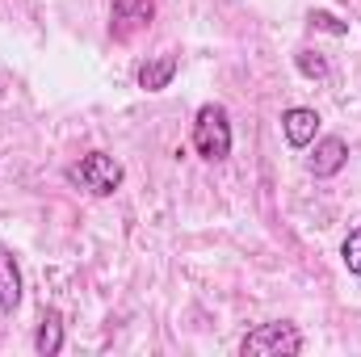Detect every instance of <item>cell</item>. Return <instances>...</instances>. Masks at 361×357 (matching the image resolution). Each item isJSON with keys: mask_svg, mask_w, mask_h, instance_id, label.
Returning <instances> with one entry per match:
<instances>
[{"mask_svg": "<svg viewBox=\"0 0 361 357\" xmlns=\"http://www.w3.org/2000/svg\"><path fill=\"white\" fill-rule=\"evenodd\" d=\"M193 152L210 164L227 160L231 156V118L219 101H206L197 114H193Z\"/></svg>", "mask_w": 361, "mask_h": 357, "instance_id": "cell-1", "label": "cell"}, {"mask_svg": "<svg viewBox=\"0 0 361 357\" xmlns=\"http://www.w3.org/2000/svg\"><path fill=\"white\" fill-rule=\"evenodd\" d=\"M68 181L80 185L85 193H92V198H109V193L122 189L126 169H122L109 152H89V156H80V164L68 169Z\"/></svg>", "mask_w": 361, "mask_h": 357, "instance_id": "cell-2", "label": "cell"}, {"mask_svg": "<svg viewBox=\"0 0 361 357\" xmlns=\"http://www.w3.org/2000/svg\"><path fill=\"white\" fill-rule=\"evenodd\" d=\"M240 353L244 357H294V353H302V332L290 320H273V324H261L257 332H248L240 341Z\"/></svg>", "mask_w": 361, "mask_h": 357, "instance_id": "cell-3", "label": "cell"}, {"mask_svg": "<svg viewBox=\"0 0 361 357\" xmlns=\"http://www.w3.org/2000/svg\"><path fill=\"white\" fill-rule=\"evenodd\" d=\"M147 25H152V0H114V8H109V34L118 42H130Z\"/></svg>", "mask_w": 361, "mask_h": 357, "instance_id": "cell-4", "label": "cell"}, {"mask_svg": "<svg viewBox=\"0 0 361 357\" xmlns=\"http://www.w3.org/2000/svg\"><path fill=\"white\" fill-rule=\"evenodd\" d=\"M345 160H349V143L341 135H324V139H315V152L307 156V173L328 181L345 169Z\"/></svg>", "mask_w": 361, "mask_h": 357, "instance_id": "cell-5", "label": "cell"}, {"mask_svg": "<svg viewBox=\"0 0 361 357\" xmlns=\"http://www.w3.org/2000/svg\"><path fill=\"white\" fill-rule=\"evenodd\" d=\"M281 135H286L290 147H311V143L319 139V114L307 109V105L286 109V114H281Z\"/></svg>", "mask_w": 361, "mask_h": 357, "instance_id": "cell-6", "label": "cell"}, {"mask_svg": "<svg viewBox=\"0 0 361 357\" xmlns=\"http://www.w3.org/2000/svg\"><path fill=\"white\" fill-rule=\"evenodd\" d=\"M180 59L173 55V51H160V55H152V59H143L139 63V89L143 92H164L169 85H173V76H177Z\"/></svg>", "mask_w": 361, "mask_h": 357, "instance_id": "cell-7", "label": "cell"}, {"mask_svg": "<svg viewBox=\"0 0 361 357\" xmlns=\"http://www.w3.org/2000/svg\"><path fill=\"white\" fill-rule=\"evenodd\" d=\"M21 307V265L8 248H0V311L13 315Z\"/></svg>", "mask_w": 361, "mask_h": 357, "instance_id": "cell-8", "label": "cell"}, {"mask_svg": "<svg viewBox=\"0 0 361 357\" xmlns=\"http://www.w3.org/2000/svg\"><path fill=\"white\" fill-rule=\"evenodd\" d=\"M63 349V315L51 307V311H42V320H38V332H34V353L38 357H55Z\"/></svg>", "mask_w": 361, "mask_h": 357, "instance_id": "cell-9", "label": "cell"}, {"mask_svg": "<svg viewBox=\"0 0 361 357\" xmlns=\"http://www.w3.org/2000/svg\"><path fill=\"white\" fill-rule=\"evenodd\" d=\"M294 68L307 76V80H328V59L319 51H298L294 55Z\"/></svg>", "mask_w": 361, "mask_h": 357, "instance_id": "cell-10", "label": "cell"}, {"mask_svg": "<svg viewBox=\"0 0 361 357\" xmlns=\"http://www.w3.org/2000/svg\"><path fill=\"white\" fill-rule=\"evenodd\" d=\"M341 261H345V269H349L353 277H361V223L345 236V244H341Z\"/></svg>", "mask_w": 361, "mask_h": 357, "instance_id": "cell-11", "label": "cell"}, {"mask_svg": "<svg viewBox=\"0 0 361 357\" xmlns=\"http://www.w3.org/2000/svg\"><path fill=\"white\" fill-rule=\"evenodd\" d=\"M307 21H311L315 30H324V34H336V38H345V34H349V25H345L341 17H332L328 8H311V17H307Z\"/></svg>", "mask_w": 361, "mask_h": 357, "instance_id": "cell-12", "label": "cell"}]
</instances>
